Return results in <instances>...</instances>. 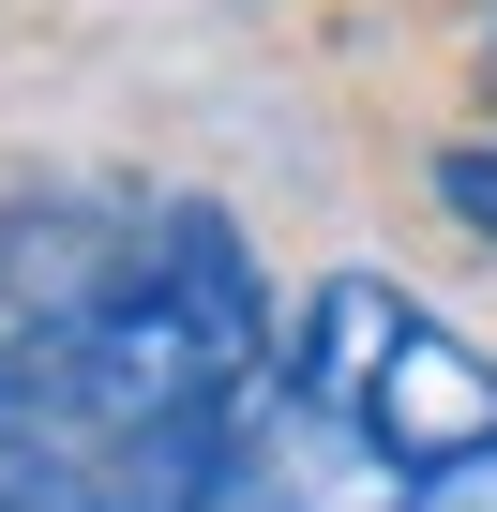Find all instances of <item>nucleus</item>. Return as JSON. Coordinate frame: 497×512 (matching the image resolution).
I'll use <instances>...</instances> for the list:
<instances>
[{"instance_id":"f03ea898","label":"nucleus","mask_w":497,"mask_h":512,"mask_svg":"<svg viewBox=\"0 0 497 512\" xmlns=\"http://www.w3.org/2000/svg\"><path fill=\"white\" fill-rule=\"evenodd\" d=\"M226 512H497V362L392 272H317Z\"/></svg>"},{"instance_id":"7ed1b4c3","label":"nucleus","mask_w":497,"mask_h":512,"mask_svg":"<svg viewBox=\"0 0 497 512\" xmlns=\"http://www.w3.org/2000/svg\"><path fill=\"white\" fill-rule=\"evenodd\" d=\"M437 196H452V211L497 241V136H452V151H437Z\"/></svg>"},{"instance_id":"f257e3e1","label":"nucleus","mask_w":497,"mask_h":512,"mask_svg":"<svg viewBox=\"0 0 497 512\" xmlns=\"http://www.w3.org/2000/svg\"><path fill=\"white\" fill-rule=\"evenodd\" d=\"M272 362V272L211 196H0V512H226Z\"/></svg>"},{"instance_id":"20e7f679","label":"nucleus","mask_w":497,"mask_h":512,"mask_svg":"<svg viewBox=\"0 0 497 512\" xmlns=\"http://www.w3.org/2000/svg\"><path fill=\"white\" fill-rule=\"evenodd\" d=\"M482 76H497V31H482Z\"/></svg>"}]
</instances>
